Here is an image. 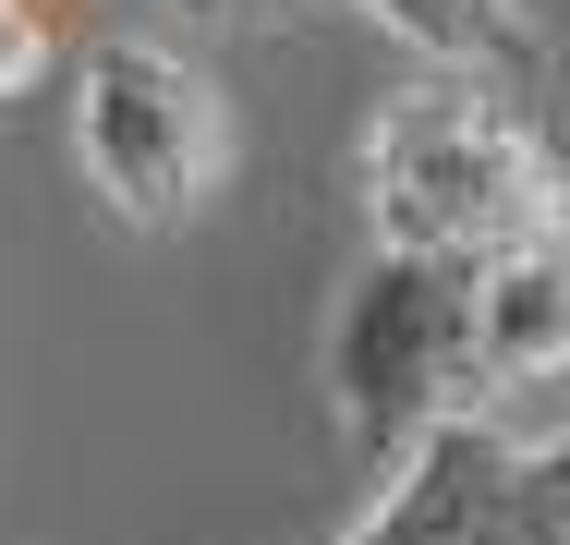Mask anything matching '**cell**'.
Instances as JSON below:
<instances>
[{
	"mask_svg": "<svg viewBox=\"0 0 570 545\" xmlns=\"http://www.w3.org/2000/svg\"><path fill=\"white\" fill-rule=\"evenodd\" d=\"M364 230L376 255H461V267L559 242V158L534 109L473 73L401 86L364 121Z\"/></svg>",
	"mask_w": 570,
	"mask_h": 545,
	"instance_id": "1",
	"label": "cell"
},
{
	"mask_svg": "<svg viewBox=\"0 0 570 545\" xmlns=\"http://www.w3.org/2000/svg\"><path fill=\"white\" fill-rule=\"evenodd\" d=\"M450 413H485L473 364V267L461 255H364L328 316V425L376 485L401 448Z\"/></svg>",
	"mask_w": 570,
	"mask_h": 545,
	"instance_id": "2",
	"label": "cell"
},
{
	"mask_svg": "<svg viewBox=\"0 0 570 545\" xmlns=\"http://www.w3.org/2000/svg\"><path fill=\"white\" fill-rule=\"evenodd\" d=\"M73 170L110 195L134 230H183L230 170V109L219 86L158 49V37H98L73 61Z\"/></svg>",
	"mask_w": 570,
	"mask_h": 545,
	"instance_id": "3",
	"label": "cell"
},
{
	"mask_svg": "<svg viewBox=\"0 0 570 545\" xmlns=\"http://www.w3.org/2000/svg\"><path fill=\"white\" fill-rule=\"evenodd\" d=\"M341 545H570V460L498 413H450L376 473V509Z\"/></svg>",
	"mask_w": 570,
	"mask_h": 545,
	"instance_id": "4",
	"label": "cell"
},
{
	"mask_svg": "<svg viewBox=\"0 0 570 545\" xmlns=\"http://www.w3.org/2000/svg\"><path fill=\"white\" fill-rule=\"evenodd\" d=\"M473 364H485V413L522 400V388H547L570 364V267H559V242L473 267Z\"/></svg>",
	"mask_w": 570,
	"mask_h": 545,
	"instance_id": "5",
	"label": "cell"
},
{
	"mask_svg": "<svg viewBox=\"0 0 570 545\" xmlns=\"http://www.w3.org/2000/svg\"><path fill=\"white\" fill-rule=\"evenodd\" d=\"M389 37H413L438 73H473L498 98H547V0H364Z\"/></svg>",
	"mask_w": 570,
	"mask_h": 545,
	"instance_id": "6",
	"label": "cell"
},
{
	"mask_svg": "<svg viewBox=\"0 0 570 545\" xmlns=\"http://www.w3.org/2000/svg\"><path fill=\"white\" fill-rule=\"evenodd\" d=\"M49 49H61V24L24 12V0H0V98H24V86L49 73Z\"/></svg>",
	"mask_w": 570,
	"mask_h": 545,
	"instance_id": "7",
	"label": "cell"
},
{
	"mask_svg": "<svg viewBox=\"0 0 570 545\" xmlns=\"http://www.w3.org/2000/svg\"><path fill=\"white\" fill-rule=\"evenodd\" d=\"M195 24H219V37H279V24H304L316 0H183Z\"/></svg>",
	"mask_w": 570,
	"mask_h": 545,
	"instance_id": "8",
	"label": "cell"
},
{
	"mask_svg": "<svg viewBox=\"0 0 570 545\" xmlns=\"http://www.w3.org/2000/svg\"><path fill=\"white\" fill-rule=\"evenodd\" d=\"M24 12H49V0H24Z\"/></svg>",
	"mask_w": 570,
	"mask_h": 545,
	"instance_id": "9",
	"label": "cell"
}]
</instances>
